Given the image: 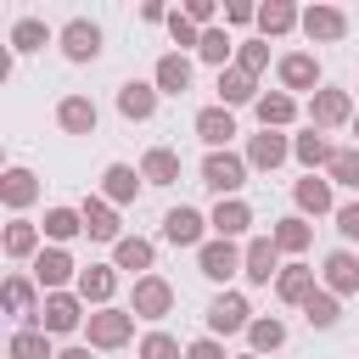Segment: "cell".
Returning a JSON list of instances; mask_svg holds the SVG:
<instances>
[{
	"label": "cell",
	"instance_id": "obj_36",
	"mask_svg": "<svg viewBox=\"0 0 359 359\" xmlns=\"http://www.w3.org/2000/svg\"><path fill=\"white\" fill-rule=\"evenodd\" d=\"M0 196H6L11 208H28V202L39 196V185H34V174H28V168H6V180H0Z\"/></svg>",
	"mask_w": 359,
	"mask_h": 359
},
{
	"label": "cell",
	"instance_id": "obj_24",
	"mask_svg": "<svg viewBox=\"0 0 359 359\" xmlns=\"http://www.w3.org/2000/svg\"><path fill=\"white\" fill-rule=\"evenodd\" d=\"M275 297H280V303H309V297H314V269H309V264H286V269L275 275Z\"/></svg>",
	"mask_w": 359,
	"mask_h": 359
},
{
	"label": "cell",
	"instance_id": "obj_7",
	"mask_svg": "<svg viewBox=\"0 0 359 359\" xmlns=\"http://www.w3.org/2000/svg\"><path fill=\"white\" fill-rule=\"evenodd\" d=\"M196 269H202L208 280H230V275L241 269V252H236V241H224V236L202 241V247H196Z\"/></svg>",
	"mask_w": 359,
	"mask_h": 359
},
{
	"label": "cell",
	"instance_id": "obj_43",
	"mask_svg": "<svg viewBox=\"0 0 359 359\" xmlns=\"http://www.w3.org/2000/svg\"><path fill=\"white\" fill-rule=\"evenodd\" d=\"M236 67L258 79V73L269 67V39H241V50H236Z\"/></svg>",
	"mask_w": 359,
	"mask_h": 359
},
{
	"label": "cell",
	"instance_id": "obj_27",
	"mask_svg": "<svg viewBox=\"0 0 359 359\" xmlns=\"http://www.w3.org/2000/svg\"><path fill=\"white\" fill-rule=\"evenodd\" d=\"M140 180H146V185H174V180H180V157H174L168 146H151V151L140 157Z\"/></svg>",
	"mask_w": 359,
	"mask_h": 359
},
{
	"label": "cell",
	"instance_id": "obj_44",
	"mask_svg": "<svg viewBox=\"0 0 359 359\" xmlns=\"http://www.w3.org/2000/svg\"><path fill=\"white\" fill-rule=\"evenodd\" d=\"M140 359H185V348H180L168 331H151V337L140 342Z\"/></svg>",
	"mask_w": 359,
	"mask_h": 359
},
{
	"label": "cell",
	"instance_id": "obj_30",
	"mask_svg": "<svg viewBox=\"0 0 359 359\" xmlns=\"http://www.w3.org/2000/svg\"><path fill=\"white\" fill-rule=\"evenodd\" d=\"M6 314L22 320V325L39 320V303H34V280H28V275H11V280H6Z\"/></svg>",
	"mask_w": 359,
	"mask_h": 359
},
{
	"label": "cell",
	"instance_id": "obj_14",
	"mask_svg": "<svg viewBox=\"0 0 359 359\" xmlns=\"http://www.w3.org/2000/svg\"><path fill=\"white\" fill-rule=\"evenodd\" d=\"M79 219H84V236L90 241H123L118 236V213H112V202H101V196H84V208H79Z\"/></svg>",
	"mask_w": 359,
	"mask_h": 359
},
{
	"label": "cell",
	"instance_id": "obj_16",
	"mask_svg": "<svg viewBox=\"0 0 359 359\" xmlns=\"http://www.w3.org/2000/svg\"><path fill=\"white\" fill-rule=\"evenodd\" d=\"M286 157H292V140L275 135V129H264V135L247 140V168H280Z\"/></svg>",
	"mask_w": 359,
	"mask_h": 359
},
{
	"label": "cell",
	"instance_id": "obj_48",
	"mask_svg": "<svg viewBox=\"0 0 359 359\" xmlns=\"http://www.w3.org/2000/svg\"><path fill=\"white\" fill-rule=\"evenodd\" d=\"M185 17H191L196 28H213V17H219V6H213V0H191V6H185Z\"/></svg>",
	"mask_w": 359,
	"mask_h": 359
},
{
	"label": "cell",
	"instance_id": "obj_45",
	"mask_svg": "<svg viewBox=\"0 0 359 359\" xmlns=\"http://www.w3.org/2000/svg\"><path fill=\"white\" fill-rule=\"evenodd\" d=\"M168 34H174V45H202V28H196L185 11H174V17H168Z\"/></svg>",
	"mask_w": 359,
	"mask_h": 359
},
{
	"label": "cell",
	"instance_id": "obj_39",
	"mask_svg": "<svg viewBox=\"0 0 359 359\" xmlns=\"http://www.w3.org/2000/svg\"><path fill=\"white\" fill-rule=\"evenodd\" d=\"M79 230H84V219H79L73 208H45V236H50V241H73Z\"/></svg>",
	"mask_w": 359,
	"mask_h": 359
},
{
	"label": "cell",
	"instance_id": "obj_9",
	"mask_svg": "<svg viewBox=\"0 0 359 359\" xmlns=\"http://www.w3.org/2000/svg\"><path fill=\"white\" fill-rule=\"evenodd\" d=\"M275 73H280V90L292 95V90H309L314 95V84H320V62L309 56V50H286L280 62H275Z\"/></svg>",
	"mask_w": 359,
	"mask_h": 359
},
{
	"label": "cell",
	"instance_id": "obj_35",
	"mask_svg": "<svg viewBox=\"0 0 359 359\" xmlns=\"http://www.w3.org/2000/svg\"><path fill=\"white\" fill-rule=\"evenodd\" d=\"M230 45H236V39H230L224 28H202V45H196V56H202L208 67H219V73H224V62H230ZM230 67H236V62H230Z\"/></svg>",
	"mask_w": 359,
	"mask_h": 359
},
{
	"label": "cell",
	"instance_id": "obj_40",
	"mask_svg": "<svg viewBox=\"0 0 359 359\" xmlns=\"http://www.w3.org/2000/svg\"><path fill=\"white\" fill-rule=\"evenodd\" d=\"M337 314H342V309H337V297H331V292H314V297L303 303V320H309L314 331H331V325H337Z\"/></svg>",
	"mask_w": 359,
	"mask_h": 359
},
{
	"label": "cell",
	"instance_id": "obj_22",
	"mask_svg": "<svg viewBox=\"0 0 359 359\" xmlns=\"http://www.w3.org/2000/svg\"><path fill=\"white\" fill-rule=\"evenodd\" d=\"M292 157H297V163H303V168L314 174V168H331V157H337V146H331V140H325L320 129H303V135L292 140Z\"/></svg>",
	"mask_w": 359,
	"mask_h": 359
},
{
	"label": "cell",
	"instance_id": "obj_19",
	"mask_svg": "<svg viewBox=\"0 0 359 359\" xmlns=\"http://www.w3.org/2000/svg\"><path fill=\"white\" fill-rule=\"evenodd\" d=\"M258 107V79L252 73H241V67H224L219 73V107Z\"/></svg>",
	"mask_w": 359,
	"mask_h": 359
},
{
	"label": "cell",
	"instance_id": "obj_34",
	"mask_svg": "<svg viewBox=\"0 0 359 359\" xmlns=\"http://www.w3.org/2000/svg\"><path fill=\"white\" fill-rule=\"evenodd\" d=\"M11 359H56L50 353V331H34V325L11 331Z\"/></svg>",
	"mask_w": 359,
	"mask_h": 359
},
{
	"label": "cell",
	"instance_id": "obj_37",
	"mask_svg": "<svg viewBox=\"0 0 359 359\" xmlns=\"http://www.w3.org/2000/svg\"><path fill=\"white\" fill-rule=\"evenodd\" d=\"M269 236H275V247H280V252H303L314 230H309V219H297V213H292V219H280Z\"/></svg>",
	"mask_w": 359,
	"mask_h": 359
},
{
	"label": "cell",
	"instance_id": "obj_8",
	"mask_svg": "<svg viewBox=\"0 0 359 359\" xmlns=\"http://www.w3.org/2000/svg\"><path fill=\"white\" fill-rule=\"evenodd\" d=\"M140 320H163L168 309H174V286L163 280V275H140L135 280V303H129Z\"/></svg>",
	"mask_w": 359,
	"mask_h": 359
},
{
	"label": "cell",
	"instance_id": "obj_33",
	"mask_svg": "<svg viewBox=\"0 0 359 359\" xmlns=\"http://www.w3.org/2000/svg\"><path fill=\"white\" fill-rule=\"evenodd\" d=\"M292 196H297L303 213H331V180H314V174H309V180L292 185Z\"/></svg>",
	"mask_w": 359,
	"mask_h": 359
},
{
	"label": "cell",
	"instance_id": "obj_52",
	"mask_svg": "<svg viewBox=\"0 0 359 359\" xmlns=\"http://www.w3.org/2000/svg\"><path fill=\"white\" fill-rule=\"evenodd\" d=\"M353 135H359V112H353Z\"/></svg>",
	"mask_w": 359,
	"mask_h": 359
},
{
	"label": "cell",
	"instance_id": "obj_5",
	"mask_svg": "<svg viewBox=\"0 0 359 359\" xmlns=\"http://www.w3.org/2000/svg\"><path fill=\"white\" fill-rule=\"evenodd\" d=\"M241 275H247L252 286H269V275H280V247H275V236H252V241L241 247Z\"/></svg>",
	"mask_w": 359,
	"mask_h": 359
},
{
	"label": "cell",
	"instance_id": "obj_10",
	"mask_svg": "<svg viewBox=\"0 0 359 359\" xmlns=\"http://www.w3.org/2000/svg\"><path fill=\"white\" fill-rule=\"evenodd\" d=\"M202 224H213V219H202L196 208H168L163 213V241H174V247H202Z\"/></svg>",
	"mask_w": 359,
	"mask_h": 359
},
{
	"label": "cell",
	"instance_id": "obj_46",
	"mask_svg": "<svg viewBox=\"0 0 359 359\" xmlns=\"http://www.w3.org/2000/svg\"><path fill=\"white\" fill-rule=\"evenodd\" d=\"M337 230H342L348 241H359V202H342V208H337Z\"/></svg>",
	"mask_w": 359,
	"mask_h": 359
},
{
	"label": "cell",
	"instance_id": "obj_41",
	"mask_svg": "<svg viewBox=\"0 0 359 359\" xmlns=\"http://www.w3.org/2000/svg\"><path fill=\"white\" fill-rule=\"evenodd\" d=\"M247 342H252V353H275V348L286 342V325H280V320H252V325H247Z\"/></svg>",
	"mask_w": 359,
	"mask_h": 359
},
{
	"label": "cell",
	"instance_id": "obj_28",
	"mask_svg": "<svg viewBox=\"0 0 359 359\" xmlns=\"http://www.w3.org/2000/svg\"><path fill=\"white\" fill-rule=\"evenodd\" d=\"M101 191H107V202H135V196H140V174H135L129 163H107Z\"/></svg>",
	"mask_w": 359,
	"mask_h": 359
},
{
	"label": "cell",
	"instance_id": "obj_25",
	"mask_svg": "<svg viewBox=\"0 0 359 359\" xmlns=\"http://www.w3.org/2000/svg\"><path fill=\"white\" fill-rule=\"evenodd\" d=\"M258 28H264V39L292 34V28H303V11L292 0H269V6H258Z\"/></svg>",
	"mask_w": 359,
	"mask_h": 359
},
{
	"label": "cell",
	"instance_id": "obj_20",
	"mask_svg": "<svg viewBox=\"0 0 359 359\" xmlns=\"http://www.w3.org/2000/svg\"><path fill=\"white\" fill-rule=\"evenodd\" d=\"M95 118H101V112H95L90 95H67V101L56 107V123H62L67 135H95Z\"/></svg>",
	"mask_w": 359,
	"mask_h": 359
},
{
	"label": "cell",
	"instance_id": "obj_26",
	"mask_svg": "<svg viewBox=\"0 0 359 359\" xmlns=\"http://www.w3.org/2000/svg\"><path fill=\"white\" fill-rule=\"evenodd\" d=\"M247 224H252V208H247L241 196H219V208H213V230H219L224 241H236Z\"/></svg>",
	"mask_w": 359,
	"mask_h": 359
},
{
	"label": "cell",
	"instance_id": "obj_50",
	"mask_svg": "<svg viewBox=\"0 0 359 359\" xmlns=\"http://www.w3.org/2000/svg\"><path fill=\"white\" fill-rule=\"evenodd\" d=\"M140 17H146V22H168L174 11H168V6H157V0H146V6H140Z\"/></svg>",
	"mask_w": 359,
	"mask_h": 359
},
{
	"label": "cell",
	"instance_id": "obj_2",
	"mask_svg": "<svg viewBox=\"0 0 359 359\" xmlns=\"http://www.w3.org/2000/svg\"><path fill=\"white\" fill-rule=\"evenodd\" d=\"M202 185L219 191V196H236V191L247 185V157H236V151H208V157H202Z\"/></svg>",
	"mask_w": 359,
	"mask_h": 359
},
{
	"label": "cell",
	"instance_id": "obj_6",
	"mask_svg": "<svg viewBox=\"0 0 359 359\" xmlns=\"http://www.w3.org/2000/svg\"><path fill=\"white\" fill-rule=\"evenodd\" d=\"M247 314H252V309H247V297H241V292H219V297L208 303V331H213V337L247 331V325H252Z\"/></svg>",
	"mask_w": 359,
	"mask_h": 359
},
{
	"label": "cell",
	"instance_id": "obj_51",
	"mask_svg": "<svg viewBox=\"0 0 359 359\" xmlns=\"http://www.w3.org/2000/svg\"><path fill=\"white\" fill-rule=\"evenodd\" d=\"M56 359H90V348H62Z\"/></svg>",
	"mask_w": 359,
	"mask_h": 359
},
{
	"label": "cell",
	"instance_id": "obj_31",
	"mask_svg": "<svg viewBox=\"0 0 359 359\" xmlns=\"http://www.w3.org/2000/svg\"><path fill=\"white\" fill-rule=\"evenodd\" d=\"M297 118V101L286 95V90H269V95H258V123L264 129H286Z\"/></svg>",
	"mask_w": 359,
	"mask_h": 359
},
{
	"label": "cell",
	"instance_id": "obj_17",
	"mask_svg": "<svg viewBox=\"0 0 359 359\" xmlns=\"http://www.w3.org/2000/svg\"><path fill=\"white\" fill-rule=\"evenodd\" d=\"M112 292H118V275H112V264H90V269H79V297H84V303H95V309H112Z\"/></svg>",
	"mask_w": 359,
	"mask_h": 359
},
{
	"label": "cell",
	"instance_id": "obj_18",
	"mask_svg": "<svg viewBox=\"0 0 359 359\" xmlns=\"http://www.w3.org/2000/svg\"><path fill=\"white\" fill-rule=\"evenodd\" d=\"M73 275H79V269H73V258H67L62 247H45V252L34 258V280H39V286H50V292H62Z\"/></svg>",
	"mask_w": 359,
	"mask_h": 359
},
{
	"label": "cell",
	"instance_id": "obj_12",
	"mask_svg": "<svg viewBox=\"0 0 359 359\" xmlns=\"http://www.w3.org/2000/svg\"><path fill=\"white\" fill-rule=\"evenodd\" d=\"M151 84H157V95H185V90H191V56H180V50L157 56Z\"/></svg>",
	"mask_w": 359,
	"mask_h": 359
},
{
	"label": "cell",
	"instance_id": "obj_3",
	"mask_svg": "<svg viewBox=\"0 0 359 359\" xmlns=\"http://www.w3.org/2000/svg\"><path fill=\"white\" fill-rule=\"evenodd\" d=\"M79 325H84V297H73V292H45V303H39V331L67 337V331H79Z\"/></svg>",
	"mask_w": 359,
	"mask_h": 359
},
{
	"label": "cell",
	"instance_id": "obj_1",
	"mask_svg": "<svg viewBox=\"0 0 359 359\" xmlns=\"http://www.w3.org/2000/svg\"><path fill=\"white\" fill-rule=\"evenodd\" d=\"M84 337H90V348H123L135 337V309H95L84 320Z\"/></svg>",
	"mask_w": 359,
	"mask_h": 359
},
{
	"label": "cell",
	"instance_id": "obj_32",
	"mask_svg": "<svg viewBox=\"0 0 359 359\" xmlns=\"http://www.w3.org/2000/svg\"><path fill=\"white\" fill-rule=\"evenodd\" d=\"M6 252H11V258H39V252H45V247H39V224L11 219V224H6Z\"/></svg>",
	"mask_w": 359,
	"mask_h": 359
},
{
	"label": "cell",
	"instance_id": "obj_29",
	"mask_svg": "<svg viewBox=\"0 0 359 359\" xmlns=\"http://www.w3.org/2000/svg\"><path fill=\"white\" fill-rule=\"evenodd\" d=\"M151 258H157V252H151V241H140V236H123V241L112 247V269H135V280L151 269Z\"/></svg>",
	"mask_w": 359,
	"mask_h": 359
},
{
	"label": "cell",
	"instance_id": "obj_15",
	"mask_svg": "<svg viewBox=\"0 0 359 359\" xmlns=\"http://www.w3.org/2000/svg\"><path fill=\"white\" fill-rule=\"evenodd\" d=\"M303 34L320 39V45H337V39L348 34V17H342L337 6H309V11H303Z\"/></svg>",
	"mask_w": 359,
	"mask_h": 359
},
{
	"label": "cell",
	"instance_id": "obj_53",
	"mask_svg": "<svg viewBox=\"0 0 359 359\" xmlns=\"http://www.w3.org/2000/svg\"><path fill=\"white\" fill-rule=\"evenodd\" d=\"M241 359H258V353H241Z\"/></svg>",
	"mask_w": 359,
	"mask_h": 359
},
{
	"label": "cell",
	"instance_id": "obj_11",
	"mask_svg": "<svg viewBox=\"0 0 359 359\" xmlns=\"http://www.w3.org/2000/svg\"><path fill=\"white\" fill-rule=\"evenodd\" d=\"M62 50H67V62H95L101 56V28L90 17H73L62 28Z\"/></svg>",
	"mask_w": 359,
	"mask_h": 359
},
{
	"label": "cell",
	"instance_id": "obj_49",
	"mask_svg": "<svg viewBox=\"0 0 359 359\" xmlns=\"http://www.w3.org/2000/svg\"><path fill=\"white\" fill-rule=\"evenodd\" d=\"M224 22L247 28V22H258V6H247V0H230V6H224Z\"/></svg>",
	"mask_w": 359,
	"mask_h": 359
},
{
	"label": "cell",
	"instance_id": "obj_38",
	"mask_svg": "<svg viewBox=\"0 0 359 359\" xmlns=\"http://www.w3.org/2000/svg\"><path fill=\"white\" fill-rule=\"evenodd\" d=\"M50 45V28L39 22V17H22L17 28H11V50H45Z\"/></svg>",
	"mask_w": 359,
	"mask_h": 359
},
{
	"label": "cell",
	"instance_id": "obj_42",
	"mask_svg": "<svg viewBox=\"0 0 359 359\" xmlns=\"http://www.w3.org/2000/svg\"><path fill=\"white\" fill-rule=\"evenodd\" d=\"M331 180L348 185V191H359V146H337V157H331Z\"/></svg>",
	"mask_w": 359,
	"mask_h": 359
},
{
	"label": "cell",
	"instance_id": "obj_21",
	"mask_svg": "<svg viewBox=\"0 0 359 359\" xmlns=\"http://www.w3.org/2000/svg\"><path fill=\"white\" fill-rule=\"evenodd\" d=\"M196 135H202L213 151H224V146H230V135H236L230 107H202V112H196Z\"/></svg>",
	"mask_w": 359,
	"mask_h": 359
},
{
	"label": "cell",
	"instance_id": "obj_23",
	"mask_svg": "<svg viewBox=\"0 0 359 359\" xmlns=\"http://www.w3.org/2000/svg\"><path fill=\"white\" fill-rule=\"evenodd\" d=\"M325 292H331V297L359 292V258H353V252H331V258H325Z\"/></svg>",
	"mask_w": 359,
	"mask_h": 359
},
{
	"label": "cell",
	"instance_id": "obj_13",
	"mask_svg": "<svg viewBox=\"0 0 359 359\" xmlns=\"http://www.w3.org/2000/svg\"><path fill=\"white\" fill-rule=\"evenodd\" d=\"M118 112H123L129 123H146V118L157 112V84H146V79L118 84Z\"/></svg>",
	"mask_w": 359,
	"mask_h": 359
},
{
	"label": "cell",
	"instance_id": "obj_47",
	"mask_svg": "<svg viewBox=\"0 0 359 359\" xmlns=\"http://www.w3.org/2000/svg\"><path fill=\"white\" fill-rule=\"evenodd\" d=\"M185 359H224V342H219V337H196V342L185 348Z\"/></svg>",
	"mask_w": 359,
	"mask_h": 359
},
{
	"label": "cell",
	"instance_id": "obj_4",
	"mask_svg": "<svg viewBox=\"0 0 359 359\" xmlns=\"http://www.w3.org/2000/svg\"><path fill=\"white\" fill-rule=\"evenodd\" d=\"M337 123H353V101L348 90H314L309 95V129H337Z\"/></svg>",
	"mask_w": 359,
	"mask_h": 359
}]
</instances>
